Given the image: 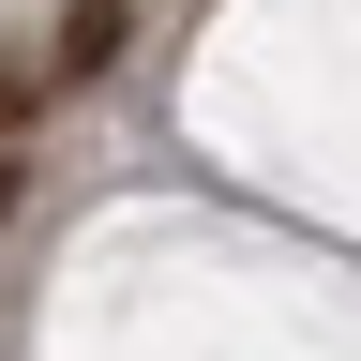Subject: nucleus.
<instances>
[{
    "label": "nucleus",
    "mask_w": 361,
    "mask_h": 361,
    "mask_svg": "<svg viewBox=\"0 0 361 361\" xmlns=\"http://www.w3.org/2000/svg\"><path fill=\"white\" fill-rule=\"evenodd\" d=\"M106 61H121V0H61V45H45V75L75 90V75H106Z\"/></svg>",
    "instance_id": "1"
},
{
    "label": "nucleus",
    "mask_w": 361,
    "mask_h": 361,
    "mask_svg": "<svg viewBox=\"0 0 361 361\" xmlns=\"http://www.w3.org/2000/svg\"><path fill=\"white\" fill-rule=\"evenodd\" d=\"M30 90H45V61H0V135L30 121Z\"/></svg>",
    "instance_id": "2"
},
{
    "label": "nucleus",
    "mask_w": 361,
    "mask_h": 361,
    "mask_svg": "<svg viewBox=\"0 0 361 361\" xmlns=\"http://www.w3.org/2000/svg\"><path fill=\"white\" fill-rule=\"evenodd\" d=\"M0 211H16V151H0Z\"/></svg>",
    "instance_id": "3"
}]
</instances>
